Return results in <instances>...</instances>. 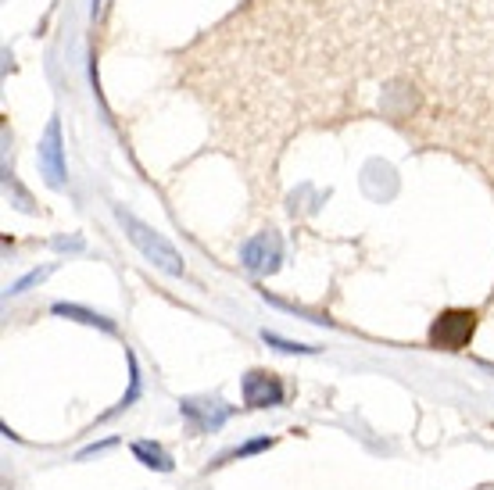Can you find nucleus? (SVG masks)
<instances>
[{
	"mask_svg": "<svg viewBox=\"0 0 494 490\" xmlns=\"http://www.w3.org/2000/svg\"><path fill=\"white\" fill-rule=\"evenodd\" d=\"M118 218H122V225H125V232H129V240L140 247V254L147 258V261H154L161 272H168V275H183V258H179V250L165 240V236H158L150 225H143L140 218H132V215H125V211H118Z\"/></svg>",
	"mask_w": 494,
	"mask_h": 490,
	"instance_id": "nucleus-1",
	"label": "nucleus"
},
{
	"mask_svg": "<svg viewBox=\"0 0 494 490\" xmlns=\"http://www.w3.org/2000/svg\"><path fill=\"white\" fill-rule=\"evenodd\" d=\"M473 329H476V311H469V308H447L430 325V347H437V351H462L473 340Z\"/></svg>",
	"mask_w": 494,
	"mask_h": 490,
	"instance_id": "nucleus-2",
	"label": "nucleus"
},
{
	"mask_svg": "<svg viewBox=\"0 0 494 490\" xmlns=\"http://www.w3.org/2000/svg\"><path fill=\"white\" fill-rule=\"evenodd\" d=\"M236 408L226 401H208V397H183L179 401V415L197 429V433H215Z\"/></svg>",
	"mask_w": 494,
	"mask_h": 490,
	"instance_id": "nucleus-3",
	"label": "nucleus"
},
{
	"mask_svg": "<svg viewBox=\"0 0 494 490\" xmlns=\"http://www.w3.org/2000/svg\"><path fill=\"white\" fill-rule=\"evenodd\" d=\"M240 390H243V404L247 408H276V404H283V383L272 372H265V368L243 372Z\"/></svg>",
	"mask_w": 494,
	"mask_h": 490,
	"instance_id": "nucleus-4",
	"label": "nucleus"
},
{
	"mask_svg": "<svg viewBox=\"0 0 494 490\" xmlns=\"http://www.w3.org/2000/svg\"><path fill=\"white\" fill-rule=\"evenodd\" d=\"M279 254H283V250H279V236H276V232H258L254 240L243 243L240 261H243L254 275H265V272H276Z\"/></svg>",
	"mask_w": 494,
	"mask_h": 490,
	"instance_id": "nucleus-5",
	"label": "nucleus"
},
{
	"mask_svg": "<svg viewBox=\"0 0 494 490\" xmlns=\"http://www.w3.org/2000/svg\"><path fill=\"white\" fill-rule=\"evenodd\" d=\"M39 165L47 172V179L54 186H61V175H64V165H61V143H57V125L47 129V139L39 143Z\"/></svg>",
	"mask_w": 494,
	"mask_h": 490,
	"instance_id": "nucleus-6",
	"label": "nucleus"
},
{
	"mask_svg": "<svg viewBox=\"0 0 494 490\" xmlns=\"http://www.w3.org/2000/svg\"><path fill=\"white\" fill-rule=\"evenodd\" d=\"M132 458L140 465H147V469H158V472H172L175 469L172 454L161 444H154V440H132Z\"/></svg>",
	"mask_w": 494,
	"mask_h": 490,
	"instance_id": "nucleus-7",
	"label": "nucleus"
},
{
	"mask_svg": "<svg viewBox=\"0 0 494 490\" xmlns=\"http://www.w3.org/2000/svg\"><path fill=\"white\" fill-rule=\"evenodd\" d=\"M54 315H64V318H75V322H86V325H97L104 333H115V322L89 311V308H79V304H54Z\"/></svg>",
	"mask_w": 494,
	"mask_h": 490,
	"instance_id": "nucleus-8",
	"label": "nucleus"
},
{
	"mask_svg": "<svg viewBox=\"0 0 494 490\" xmlns=\"http://www.w3.org/2000/svg\"><path fill=\"white\" fill-rule=\"evenodd\" d=\"M125 358H129V390H125V397H122V401H118V404L111 408V411H104L100 418H111V415H118V411H125V408H129V404H132V401L140 397V368H136V358H132V351H129Z\"/></svg>",
	"mask_w": 494,
	"mask_h": 490,
	"instance_id": "nucleus-9",
	"label": "nucleus"
},
{
	"mask_svg": "<svg viewBox=\"0 0 494 490\" xmlns=\"http://www.w3.org/2000/svg\"><path fill=\"white\" fill-rule=\"evenodd\" d=\"M276 440L272 436H258V440H247V444H240V447H233V451H226V454H218L211 465H226V461H236V458H247V454H258V451H268Z\"/></svg>",
	"mask_w": 494,
	"mask_h": 490,
	"instance_id": "nucleus-10",
	"label": "nucleus"
},
{
	"mask_svg": "<svg viewBox=\"0 0 494 490\" xmlns=\"http://www.w3.org/2000/svg\"><path fill=\"white\" fill-rule=\"evenodd\" d=\"M261 340L268 343V347H276V351H283V354H315V347H308V343H294V340H283V336H276V333H261Z\"/></svg>",
	"mask_w": 494,
	"mask_h": 490,
	"instance_id": "nucleus-11",
	"label": "nucleus"
},
{
	"mask_svg": "<svg viewBox=\"0 0 494 490\" xmlns=\"http://www.w3.org/2000/svg\"><path fill=\"white\" fill-rule=\"evenodd\" d=\"M111 444H115V440H100V444H89V447H82V451H79L75 458H79V461H86V458H93V454H100V451H107Z\"/></svg>",
	"mask_w": 494,
	"mask_h": 490,
	"instance_id": "nucleus-12",
	"label": "nucleus"
}]
</instances>
